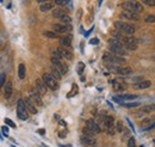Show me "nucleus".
Wrapping results in <instances>:
<instances>
[{"label": "nucleus", "mask_w": 155, "mask_h": 147, "mask_svg": "<svg viewBox=\"0 0 155 147\" xmlns=\"http://www.w3.org/2000/svg\"><path fill=\"white\" fill-rule=\"evenodd\" d=\"M24 104H25V108H26L27 112H31V114H37V109L35 107V103L30 99V98H24Z\"/></svg>", "instance_id": "ddd939ff"}, {"label": "nucleus", "mask_w": 155, "mask_h": 147, "mask_svg": "<svg viewBox=\"0 0 155 147\" xmlns=\"http://www.w3.org/2000/svg\"><path fill=\"white\" fill-rule=\"evenodd\" d=\"M17 116L22 121H26L29 119V112H27L26 108H25L23 99H18V102H17Z\"/></svg>", "instance_id": "39448f33"}, {"label": "nucleus", "mask_w": 155, "mask_h": 147, "mask_svg": "<svg viewBox=\"0 0 155 147\" xmlns=\"http://www.w3.org/2000/svg\"><path fill=\"white\" fill-rule=\"evenodd\" d=\"M53 3L55 5H58V6H66L67 3L66 1H63V0H53Z\"/></svg>", "instance_id": "c03bdc74"}, {"label": "nucleus", "mask_w": 155, "mask_h": 147, "mask_svg": "<svg viewBox=\"0 0 155 147\" xmlns=\"http://www.w3.org/2000/svg\"><path fill=\"white\" fill-rule=\"evenodd\" d=\"M151 111H155V104H149V105H146L141 109V111L137 114V116H142L144 114H148V112H151Z\"/></svg>", "instance_id": "412c9836"}, {"label": "nucleus", "mask_w": 155, "mask_h": 147, "mask_svg": "<svg viewBox=\"0 0 155 147\" xmlns=\"http://www.w3.org/2000/svg\"><path fill=\"white\" fill-rule=\"evenodd\" d=\"M38 4H44V3H49V1H53V0H36Z\"/></svg>", "instance_id": "09e8293b"}, {"label": "nucleus", "mask_w": 155, "mask_h": 147, "mask_svg": "<svg viewBox=\"0 0 155 147\" xmlns=\"http://www.w3.org/2000/svg\"><path fill=\"white\" fill-rule=\"evenodd\" d=\"M4 122H5V124L7 126V127H11V128H16L17 126H16V123L12 121L11 119H4Z\"/></svg>", "instance_id": "f704fd0d"}, {"label": "nucleus", "mask_w": 155, "mask_h": 147, "mask_svg": "<svg viewBox=\"0 0 155 147\" xmlns=\"http://www.w3.org/2000/svg\"><path fill=\"white\" fill-rule=\"evenodd\" d=\"M150 85H151V83L149 81V80H141V81H138V83H136L134 86H135V89L143 90V89H148Z\"/></svg>", "instance_id": "4be33fe9"}, {"label": "nucleus", "mask_w": 155, "mask_h": 147, "mask_svg": "<svg viewBox=\"0 0 155 147\" xmlns=\"http://www.w3.org/2000/svg\"><path fill=\"white\" fill-rule=\"evenodd\" d=\"M125 108H136V107H140L141 104L138 103V102H132V103H125L123 104Z\"/></svg>", "instance_id": "4c0bfd02"}, {"label": "nucleus", "mask_w": 155, "mask_h": 147, "mask_svg": "<svg viewBox=\"0 0 155 147\" xmlns=\"http://www.w3.org/2000/svg\"><path fill=\"white\" fill-rule=\"evenodd\" d=\"M53 8H54V4H51V3H44V4H41V6H39V10L42 12H48Z\"/></svg>", "instance_id": "cd10ccee"}, {"label": "nucleus", "mask_w": 155, "mask_h": 147, "mask_svg": "<svg viewBox=\"0 0 155 147\" xmlns=\"http://www.w3.org/2000/svg\"><path fill=\"white\" fill-rule=\"evenodd\" d=\"M0 46H1V41H0Z\"/></svg>", "instance_id": "6e6d98bb"}, {"label": "nucleus", "mask_w": 155, "mask_h": 147, "mask_svg": "<svg viewBox=\"0 0 155 147\" xmlns=\"http://www.w3.org/2000/svg\"><path fill=\"white\" fill-rule=\"evenodd\" d=\"M111 84H112L115 91H123V90H125V84L120 83L119 80H112Z\"/></svg>", "instance_id": "5701e85b"}, {"label": "nucleus", "mask_w": 155, "mask_h": 147, "mask_svg": "<svg viewBox=\"0 0 155 147\" xmlns=\"http://www.w3.org/2000/svg\"><path fill=\"white\" fill-rule=\"evenodd\" d=\"M46 86H45V84L43 83V80L42 79H37L36 80V91L38 92L39 95L41 96H43V95H45L46 93Z\"/></svg>", "instance_id": "4468645a"}, {"label": "nucleus", "mask_w": 155, "mask_h": 147, "mask_svg": "<svg viewBox=\"0 0 155 147\" xmlns=\"http://www.w3.org/2000/svg\"><path fill=\"white\" fill-rule=\"evenodd\" d=\"M57 50L60 52L62 57H65L66 60H69V61L73 60V53L70 52L69 49H66V48H63V47H58Z\"/></svg>", "instance_id": "f3484780"}, {"label": "nucleus", "mask_w": 155, "mask_h": 147, "mask_svg": "<svg viewBox=\"0 0 155 147\" xmlns=\"http://www.w3.org/2000/svg\"><path fill=\"white\" fill-rule=\"evenodd\" d=\"M122 8L124 11H129V12H135V13H140V12H143V5L136 1V0H127L122 3Z\"/></svg>", "instance_id": "f257e3e1"}, {"label": "nucleus", "mask_w": 155, "mask_h": 147, "mask_svg": "<svg viewBox=\"0 0 155 147\" xmlns=\"http://www.w3.org/2000/svg\"><path fill=\"white\" fill-rule=\"evenodd\" d=\"M116 73H118L120 76H128V74H131L132 73V69L130 67H118Z\"/></svg>", "instance_id": "393cba45"}, {"label": "nucleus", "mask_w": 155, "mask_h": 147, "mask_svg": "<svg viewBox=\"0 0 155 147\" xmlns=\"http://www.w3.org/2000/svg\"><path fill=\"white\" fill-rule=\"evenodd\" d=\"M111 35H112V37L115 38V40H118V41H120L122 43L124 42V40H125V37L127 36L125 35H123L122 32H119V31H117V30H115V31H112L111 32Z\"/></svg>", "instance_id": "a878e982"}, {"label": "nucleus", "mask_w": 155, "mask_h": 147, "mask_svg": "<svg viewBox=\"0 0 155 147\" xmlns=\"http://www.w3.org/2000/svg\"><path fill=\"white\" fill-rule=\"evenodd\" d=\"M128 147H136L135 138H129V140H128Z\"/></svg>", "instance_id": "37998d69"}, {"label": "nucleus", "mask_w": 155, "mask_h": 147, "mask_svg": "<svg viewBox=\"0 0 155 147\" xmlns=\"http://www.w3.org/2000/svg\"><path fill=\"white\" fill-rule=\"evenodd\" d=\"M60 43H61V47L66 48V49H70V47H72V37L70 36H62L60 38Z\"/></svg>", "instance_id": "a211bd4d"}, {"label": "nucleus", "mask_w": 155, "mask_h": 147, "mask_svg": "<svg viewBox=\"0 0 155 147\" xmlns=\"http://www.w3.org/2000/svg\"><path fill=\"white\" fill-rule=\"evenodd\" d=\"M81 142L86 146H96V143H97V139L94 138V136H88V135H84L82 134L81 136Z\"/></svg>", "instance_id": "f8f14e48"}, {"label": "nucleus", "mask_w": 155, "mask_h": 147, "mask_svg": "<svg viewBox=\"0 0 155 147\" xmlns=\"http://www.w3.org/2000/svg\"><path fill=\"white\" fill-rule=\"evenodd\" d=\"M91 147H94V146H91Z\"/></svg>", "instance_id": "13d9d810"}, {"label": "nucleus", "mask_w": 155, "mask_h": 147, "mask_svg": "<svg viewBox=\"0 0 155 147\" xmlns=\"http://www.w3.org/2000/svg\"><path fill=\"white\" fill-rule=\"evenodd\" d=\"M103 60H104L106 64H113V65H124L127 62L125 57L123 56H117V55H113L111 53H105L103 55Z\"/></svg>", "instance_id": "7ed1b4c3"}, {"label": "nucleus", "mask_w": 155, "mask_h": 147, "mask_svg": "<svg viewBox=\"0 0 155 147\" xmlns=\"http://www.w3.org/2000/svg\"><path fill=\"white\" fill-rule=\"evenodd\" d=\"M42 80H43V83L45 84V86L48 89H50L53 91L58 90V81L51 76L50 73H44L42 76Z\"/></svg>", "instance_id": "20e7f679"}, {"label": "nucleus", "mask_w": 155, "mask_h": 147, "mask_svg": "<svg viewBox=\"0 0 155 147\" xmlns=\"http://www.w3.org/2000/svg\"><path fill=\"white\" fill-rule=\"evenodd\" d=\"M50 74L54 77L56 80H60V79H61V77H62L61 73L58 72V69L55 67V66H51V73H50Z\"/></svg>", "instance_id": "c756f323"}, {"label": "nucleus", "mask_w": 155, "mask_h": 147, "mask_svg": "<svg viewBox=\"0 0 155 147\" xmlns=\"http://www.w3.org/2000/svg\"><path fill=\"white\" fill-rule=\"evenodd\" d=\"M42 147H48V146H45V145H42Z\"/></svg>", "instance_id": "864d4df0"}, {"label": "nucleus", "mask_w": 155, "mask_h": 147, "mask_svg": "<svg viewBox=\"0 0 155 147\" xmlns=\"http://www.w3.org/2000/svg\"><path fill=\"white\" fill-rule=\"evenodd\" d=\"M66 14V11L63 10V8H54L53 10V16L55 17V18H61V17H63Z\"/></svg>", "instance_id": "bb28decb"}, {"label": "nucleus", "mask_w": 155, "mask_h": 147, "mask_svg": "<svg viewBox=\"0 0 155 147\" xmlns=\"http://www.w3.org/2000/svg\"><path fill=\"white\" fill-rule=\"evenodd\" d=\"M53 29L56 34H66V32H70L73 30V26L72 24H62V23H58V24H54L53 25Z\"/></svg>", "instance_id": "0eeeda50"}, {"label": "nucleus", "mask_w": 155, "mask_h": 147, "mask_svg": "<svg viewBox=\"0 0 155 147\" xmlns=\"http://www.w3.org/2000/svg\"><path fill=\"white\" fill-rule=\"evenodd\" d=\"M89 43L91 44H98L99 43V40H98V38H92V40L89 41Z\"/></svg>", "instance_id": "de8ad7c7"}, {"label": "nucleus", "mask_w": 155, "mask_h": 147, "mask_svg": "<svg viewBox=\"0 0 155 147\" xmlns=\"http://www.w3.org/2000/svg\"><path fill=\"white\" fill-rule=\"evenodd\" d=\"M106 131H107L108 135H113V134L116 133V129H115V127H111V128H108Z\"/></svg>", "instance_id": "a18cd8bd"}, {"label": "nucleus", "mask_w": 155, "mask_h": 147, "mask_svg": "<svg viewBox=\"0 0 155 147\" xmlns=\"http://www.w3.org/2000/svg\"><path fill=\"white\" fill-rule=\"evenodd\" d=\"M153 128H155V122H154L153 124H150V126H148V127L146 128L144 130H150V129H153Z\"/></svg>", "instance_id": "8fccbe9b"}, {"label": "nucleus", "mask_w": 155, "mask_h": 147, "mask_svg": "<svg viewBox=\"0 0 155 147\" xmlns=\"http://www.w3.org/2000/svg\"><path fill=\"white\" fill-rule=\"evenodd\" d=\"M123 130H124L123 123H122L120 121H118V122H117V124H116V131H118V133H122Z\"/></svg>", "instance_id": "58836bf2"}, {"label": "nucleus", "mask_w": 155, "mask_h": 147, "mask_svg": "<svg viewBox=\"0 0 155 147\" xmlns=\"http://www.w3.org/2000/svg\"><path fill=\"white\" fill-rule=\"evenodd\" d=\"M124 48L127 50H136L137 49V44L135 43H125L124 44Z\"/></svg>", "instance_id": "473e14b6"}, {"label": "nucleus", "mask_w": 155, "mask_h": 147, "mask_svg": "<svg viewBox=\"0 0 155 147\" xmlns=\"http://www.w3.org/2000/svg\"><path fill=\"white\" fill-rule=\"evenodd\" d=\"M84 69H85V64H84V62H79V65H78V73H79L80 76L82 74Z\"/></svg>", "instance_id": "ea45409f"}, {"label": "nucleus", "mask_w": 155, "mask_h": 147, "mask_svg": "<svg viewBox=\"0 0 155 147\" xmlns=\"http://www.w3.org/2000/svg\"><path fill=\"white\" fill-rule=\"evenodd\" d=\"M43 35L45 36V37H48V38H57L58 37V35L55 31H44Z\"/></svg>", "instance_id": "7c9ffc66"}, {"label": "nucleus", "mask_w": 155, "mask_h": 147, "mask_svg": "<svg viewBox=\"0 0 155 147\" xmlns=\"http://www.w3.org/2000/svg\"><path fill=\"white\" fill-rule=\"evenodd\" d=\"M58 136H60L61 139L66 138V131H63V133H62V131H60V133H58Z\"/></svg>", "instance_id": "3c124183"}, {"label": "nucleus", "mask_w": 155, "mask_h": 147, "mask_svg": "<svg viewBox=\"0 0 155 147\" xmlns=\"http://www.w3.org/2000/svg\"><path fill=\"white\" fill-rule=\"evenodd\" d=\"M12 92H13V85H12L11 80H7L5 83V89H4V97L5 99H10V97L12 96Z\"/></svg>", "instance_id": "9b49d317"}, {"label": "nucleus", "mask_w": 155, "mask_h": 147, "mask_svg": "<svg viewBox=\"0 0 155 147\" xmlns=\"http://www.w3.org/2000/svg\"><path fill=\"white\" fill-rule=\"evenodd\" d=\"M155 122V116H151V117H146V119H143L142 121H141V127H142V129H146V128L148 127V126H150V124H153Z\"/></svg>", "instance_id": "aec40b11"}, {"label": "nucleus", "mask_w": 155, "mask_h": 147, "mask_svg": "<svg viewBox=\"0 0 155 147\" xmlns=\"http://www.w3.org/2000/svg\"><path fill=\"white\" fill-rule=\"evenodd\" d=\"M51 57H56V59H62V56L61 54H60V52H58L57 49H51Z\"/></svg>", "instance_id": "72a5a7b5"}, {"label": "nucleus", "mask_w": 155, "mask_h": 147, "mask_svg": "<svg viewBox=\"0 0 155 147\" xmlns=\"http://www.w3.org/2000/svg\"><path fill=\"white\" fill-rule=\"evenodd\" d=\"M108 46H112V47H117V48H124V44L120 41L115 40V38L108 40Z\"/></svg>", "instance_id": "c85d7f7f"}, {"label": "nucleus", "mask_w": 155, "mask_h": 147, "mask_svg": "<svg viewBox=\"0 0 155 147\" xmlns=\"http://www.w3.org/2000/svg\"><path fill=\"white\" fill-rule=\"evenodd\" d=\"M8 130H10V128H8L7 126H3V127H1V133H3V134H5V133L8 134Z\"/></svg>", "instance_id": "49530a36"}, {"label": "nucleus", "mask_w": 155, "mask_h": 147, "mask_svg": "<svg viewBox=\"0 0 155 147\" xmlns=\"http://www.w3.org/2000/svg\"><path fill=\"white\" fill-rule=\"evenodd\" d=\"M143 4L148 5V6H151V7H154L155 6V0H141Z\"/></svg>", "instance_id": "79ce46f5"}, {"label": "nucleus", "mask_w": 155, "mask_h": 147, "mask_svg": "<svg viewBox=\"0 0 155 147\" xmlns=\"http://www.w3.org/2000/svg\"><path fill=\"white\" fill-rule=\"evenodd\" d=\"M50 61H51V65H53V66H55V67L58 69V72L61 73V76H65V74H67V73H68V66H67L66 64H63L60 59L51 57Z\"/></svg>", "instance_id": "423d86ee"}, {"label": "nucleus", "mask_w": 155, "mask_h": 147, "mask_svg": "<svg viewBox=\"0 0 155 147\" xmlns=\"http://www.w3.org/2000/svg\"><path fill=\"white\" fill-rule=\"evenodd\" d=\"M38 133L41 134V135H44V133H45V130H44V129H39Z\"/></svg>", "instance_id": "603ef678"}, {"label": "nucleus", "mask_w": 155, "mask_h": 147, "mask_svg": "<svg viewBox=\"0 0 155 147\" xmlns=\"http://www.w3.org/2000/svg\"><path fill=\"white\" fill-rule=\"evenodd\" d=\"M12 147H17V146H14V145H13V146H12Z\"/></svg>", "instance_id": "5fc2aeb1"}, {"label": "nucleus", "mask_w": 155, "mask_h": 147, "mask_svg": "<svg viewBox=\"0 0 155 147\" xmlns=\"http://www.w3.org/2000/svg\"><path fill=\"white\" fill-rule=\"evenodd\" d=\"M86 127L88 128L89 130H92L94 134H99L101 131V128L100 126L97 123V121H94V120H87V122H86Z\"/></svg>", "instance_id": "6e6552de"}, {"label": "nucleus", "mask_w": 155, "mask_h": 147, "mask_svg": "<svg viewBox=\"0 0 155 147\" xmlns=\"http://www.w3.org/2000/svg\"><path fill=\"white\" fill-rule=\"evenodd\" d=\"M138 96L137 95H132V93H129V95H120L119 97H113V100L115 102H118L120 103L122 100H132V99H136Z\"/></svg>", "instance_id": "dca6fc26"}, {"label": "nucleus", "mask_w": 155, "mask_h": 147, "mask_svg": "<svg viewBox=\"0 0 155 147\" xmlns=\"http://www.w3.org/2000/svg\"><path fill=\"white\" fill-rule=\"evenodd\" d=\"M82 134H84V135H88V136H94V133H93L92 130H89L87 127H85L82 129Z\"/></svg>", "instance_id": "e433bc0d"}, {"label": "nucleus", "mask_w": 155, "mask_h": 147, "mask_svg": "<svg viewBox=\"0 0 155 147\" xmlns=\"http://www.w3.org/2000/svg\"><path fill=\"white\" fill-rule=\"evenodd\" d=\"M108 53H111V54L117 56H123V57L128 54L125 48H117V47H112V46H108Z\"/></svg>", "instance_id": "9d476101"}, {"label": "nucleus", "mask_w": 155, "mask_h": 147, "mask_svg": "<svg viewBox=\"0 0 155 147\" xmlns=\"http://www.w3.org/2000/svg\"><path fill=\"white\" fill-rule=\"evenodd\" d=\"M144 22L148 24H151V23H155V16H153V14H149V16L146 17V19H144Z\"/></svg>", "instance_id": "c9c22d12"}, {"label": "nucleus", "mask_w": 155, "mask_h": 147, "mask_svg": "<svg viewBox=\"0 0 155 147\" xmlns=\"http://www.w3.org/2000/svg\"><path fill=\"white\" fill-rule=\"evenodd\" d=\"M120 18L122 19H128V20H135V22H137V20H140L141 18H140L138 13H135V12H129V11H124L120 13Z\"/></svg>", "instance_id": "1a4fd4ad"}, {"label": "nucleus", "mask_w": 155, "mask_h": 147, "mask_svg": "<svg viewBox=\"0 0 155 147\" xmlns=\"http://www.w3.org/2000/svg\"><path fill=\"white\" fill-rule=\"evenodd\" d=\"M25 76H26V67H25L24 64H19V66H18V77H19V79L24 80Z\"/></svg>", "instance_id": "b1692460"}, {"label": "nucleus", "mask_w": 155, "mask_h": 147, "mask_svg": "<svg viewBox=\"0 0 155 147\" xmlns=\"http://www.w3.org/2000/svg\"><path fill=\"white\" fill-rule=\"evenodd\" d=\"M153 59H154V60H155V56H154V57H153Z\"/></svg>", "instance_id": "4d7b16f0"}, {"label": "nucleus", "mask_w": 155, "mask_h": 147, "mask_svg": "<svg viewBox=\"0 0 155 147\" xmlns=\"http://www.w3.org/2000/svg\"><path fill=\"white\" fill-rule=\"evenodd\" d=\"M113 123H115V119L112 116H106L103 121V127H104L105 130H107L108 128L113 127Z\"/></svg>", "instance_id": "6ab92c4d"}, {"label": "nucleus", "mask_w": 155, "mask_h": 147, "mask_svg": "<svg viewBox=\"0 0 155 147\" xmlns=\"http://www.w3.org/2000/svg\"><path fill=\"white\" fill-rule=\"evenodd\" d=\"M60 19H61L62 24H72V18H70L68 14H65V16L61 17Z\"/></svg>", "instance_id": "2f4dec72"}, {"label": "nucleus", "mask_w": 155, "mask_h": 147, "mask_svg": "<svg viewBox=\"0 0 155 147\" xmlns=\"http://www.w3.org/2000/svg\"><path fill=\"white\" fill-rule=\"evenodd\" d=\"M30 99L34 102V103H36L38 107H42L43 105V100H42V96L39 95L38 92L36 91V90H34V91L31 92L30 95Z\"/></svg>", "instance_id": "2eb2a0df"}, {"label": "nucleus", "mask_w": 155, "mask_h": 147, "mask_svg": "<svg viewBox=\"0 0 155 147\" xmlns=\"http://www.w3.org/2000/svg\"><path fill=\"white\" fill-rule=\"evenodd\" d=\"M115 25V29L117 31L122 32L123 35H127V36H132L135 34V26H132L131 24H128V23H123V22H115L113 23Z\"/></svg>", "instance_id": "f03ea898"}, {"label": "nucleus", "mask_w": 155, "mask_h": 147, "mask_svg": "<svg viewBox=\"0 0 155 147\" xmlns=\"http://www.w3.org/2000/svg\"><path fill=\"white\" fill-rule=\"evenodd\" d=\"M5 80H6V74H4V73H0V89L5 85Z\"/></svg>", "instance_id": "a19ab883"}]
</instances>
